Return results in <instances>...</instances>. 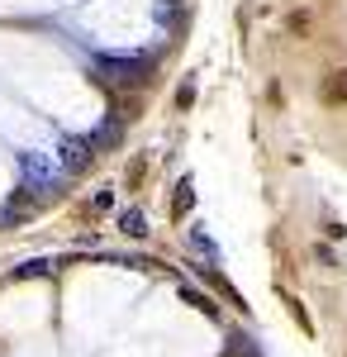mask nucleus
Returning a JSON list of instances; mask_svg holds the SVG:
<instances>
[{"instance_id": "1", "label": "nucleus", "mask_w": 347, "mask_h": 357, "mask_svg": "<svg viewBox=\"0 0 347 357\" xmlns=\"http://www.w3.org/2000/svg\"><path fill=\"white\" fill-rule=\"evenodd\" d=\"M119 234H124V238H148V215H143V210H119Z\"/></svg>"}, {"instance_id": "2", "label": "nucleus", "mask_w": 347, "mask_h": 357, "mask_svg": "<svg viewBox=\"0 0 347 357\" xmlns=\"http://www.w3.org/2000/svg\"><path fill=\"white\" fill-rule=\"evenodd\" d=\"M186 210H195V181H181L176 186V195H171V220H186Z\"/></svg>"}, {"instance_id": "3", "label": "nucleus", "mask_w": 347, "mask_h": 357, "mask_svg": "<svg viewBox=\"0 0 347 357\" xmlns=\"http://www.w3.org/2000/svg\"><path fill=\"white\" fill-rule=\"evenodd\" d=\"M86 162H91V143H67V148H62V167H67V172H81Z\"/></svg>"}, {"instance_id": "4", "label": "nucleus", "mask_w": 347, "mask_h": 357, "mask_svg": "<svg viewBox=\"0 0 347 357\" xmlns=\"http://www.w3.org/2000/svg\"><path fill=\"white\" fill-rule=\"evenodd\" d=\"M181 301H186V305H195L200 314H219V305H214L210 296H205V291H195V286H181Z\"/></svg>"}, {"instance_id": "5", "label": "nucleus", "mask_w": 347, "mask_h": 357, "mask_svg": "<svg viewBox=\"0 0 347 357\" xmlns=\"http://www.w3.org/2000/svg\"><path fill=\"white\" fill-rule=\"evenodd\" d=\"M323 96H328V100H347V72H333V77L323 82Z\"/></svg>"}, {"instance_id": "6", "label": "nucleus", "mask_w": 347, "mask_h": 357, "mask_svg": "<svg viewBox=\"0 0 347 357\" xmlns=\"http://www.w3.org/2000/svg\"><path fill=\"white\" fill-rule=\"evenodd\" d=\"M109 210H114V191H109V186H100V191L91 195V215H109Z\"/></svg>"}, {"instance_id": "7", "label": "nucleus", "mask_w": 347, "mask_h": 357, "mask_svg": "<svg viewBox=\"0 0 347 357\" xmlns=\"http://www.w3.org/2000/svg\"><path fill=\"white\" fill-rule=\"evenodd\" d=\"M48 272H53V262H48V257H38V262H24L15 276H48Z\"/></svg>"}, {"instance_id": "8", "label": "nucleus", "mask_w": 347, "mask_h": 357, "mask_svg": "<svg viewBox=\"0 0 347 357\" xmlns=\"http://www.w3.org/2000/svg\"><path fill=\"white\" fill-rule=\"evenodd\" d=\"M190 100H195V86H181V91H176V110H186V105H190Z\"/></svg>"}, {"instance_id": "9", "label": "nucleus", "mask_w": 347, "mask_h": 357, "mask_svg": "<svg viewBox=\"0 0 347 357\" xmlns=\"http://www.w3.org/2000/svg\"><path fill=\"white\" fill-rule=\"evenodd\" d=\"M291 29H295V33H304V29H309V15H300V10H295V15H291Z\"/></svg>"}]
</instances>
